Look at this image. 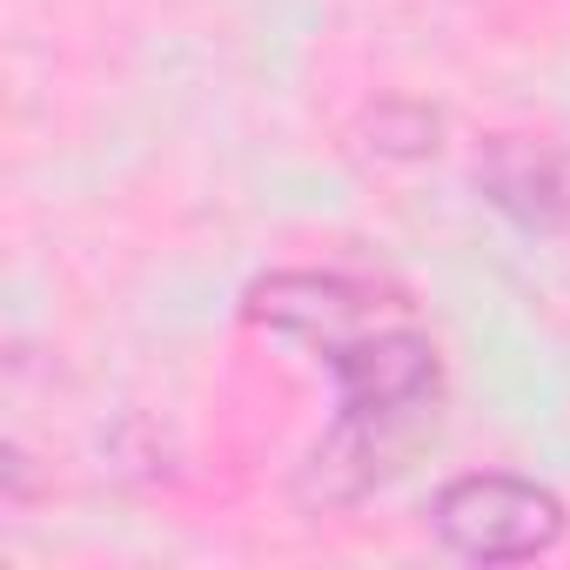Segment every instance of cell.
<instances>
[{"label":"cell","mask_w":570,"mask_h":570,"mask_svg":"<svg viewBox=\"0 0 570 570\" xmlns=\"http://www.w3.org/2000/svg\"><path fill=\"white\" fill-rule=\"evenodd\" d=\"M430 530L463 563H530L550 557L570 530V510L550 483L517 470H463L430 497Z\"/></svg>","instance_id":"7a4b0ae2"},{"label":"cell","mask_w":570,"mask_h":570,"mask_svg":"<svg viewBox=\"0 0 570 570\" xmlns=\"http://www.w3.org/2000/svg\"><path fill=\"white\" fill-rule=\"evenodd\" d=\"M242 323L309 343L336 376V423L296 470L303 510H350L396 483L443 423V356L430 330L363 275L275 268L248 282Z\"/></svg>","instance_id":"6da1fadb"},{"label":"cell","mask_w":570,"mask_h":570,"mask_svg":"<svg viewBox=\"0 0 570 570\" xmlns=\"http://www.w3.org/2000/svg\"><path fill=\"white\" fill-rule=\"evenodd\" d=\"M476 188L497 215H510L530 235L570 222V155L543 135H490L476 155Z\"/></svg>","instance_id":"3957f363"}]
</instances>
